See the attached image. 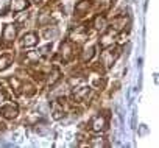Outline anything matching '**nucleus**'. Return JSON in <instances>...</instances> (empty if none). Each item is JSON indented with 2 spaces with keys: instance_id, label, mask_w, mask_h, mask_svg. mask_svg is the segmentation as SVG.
Segmentation results:
<instances>
[{
  "instance_id": "obj_1",
  "label": "nucleus",
  "mask_w": 159,
  "mask_h": 148,
  "mask_svg": "<svg viewBox=\"0 0 159 148\" xmlns=\"http://www.w3.org/2000/svg\"><path fill=\"white\" fill-rule=\"evenodd\" d=\"M13 38H14V28L13 25H8L5 30V39H13Z\"/></svg>"
},
{
  "instance_id": "obj_4",
  "label": "nucleus",
  "mask_w": 159,
  "mask_h": 148,
  "mask_svg": "<svg viewBox=\"0 0 159 148\" xmlns=\"http://www.w3.org/2000/svg\"><path fill=\"white\" fill-rule=\"evenodd\" d=\"M5 115H8V117H16V109L13 108L11 109V106H8V108H5Z\"/></svg>"
},
{
  "instance_id": "obj_5",
  "label": "nucleus",
  "mask_w": 159,
  "mask_h": 148,
  "mask_svg": "<svg viewBox=\"0 0 159 148\" xmlns=\"http://www.w3.org/2000/svg\"><path fill=\"white\" fill-rule=\"evenodd\" d=\"M131 128L136 129V111L133 112V117H131Z\"/></svg>"
},
{
  "instance_id": "obj_3",
  "label": "nucleus",
  "mask_w": 159,
  "mask_h": 148,
  "mask_svg": "<svg viewBox=\"0 0 159 148\" xmlns=\"http://www.w3.org/2000/svg\"><path fill=\"white\" fill-rule=\"evenodd\" d=\"M103 125H105V120L103 119H97L95 120V123H94V129H103Z\"/></svg>"
},
{
  "instance_id": "obj_2",
  "label": "nucleus",
  "mask_w": 159,
  "mask_h": 148,
  "mask_svg": "<svg viewBox=\"0 0 159 148\" xmlns=\"http://www.w3.org/2000/svg\"><path fill=\"white\" fill-rule=\"evenodd\" d=\"M24 39H27V41H24V45H33V44L36 42V36H34V34H28V36L24 38Z\"/></svg>"
}]
</instances>
